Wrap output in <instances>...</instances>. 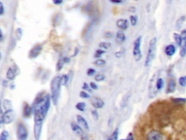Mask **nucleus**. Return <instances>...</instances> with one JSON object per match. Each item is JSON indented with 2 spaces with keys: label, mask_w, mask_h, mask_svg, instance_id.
Returning a JSON list of instances; mask_svg holds the SVG:
<instances>
[{
  "label": "nucleus",
  "mask_w": 186,
  "mask_h": 140,
  "mask_svg": "<svg viewBox=\"0 0 186 140\" xmlns=\"http://www.w3.org/2000/svg\"><path fill=\"white\" fill-rule=\"evenodd\" d=\"M43 122H34L33 126V136L35 140L40 139L41 131H42Z\"/></svg>",
  "instance_id": "obj_10"
},
{
  "label": "nucleus",
  "mask_w": 186,
  "mask_h": 140,
  "mask_svg": "<svg viewBox=\"0 0 186 140\" xmlns=\"http://www.w3.org/2000/svg\"><path fill=\"white\" fill-rule=\"evenodd\" d=\"M126 140H134V136H133V134H132V133H131V132L129 133L127 137H126Z\"/></svg>",
  "instance_id": "obj_43"
},
{
  "label": "nucleus",
  "mask_w": 186,
  "mask_h": 140,
  "mask_svg": "<svg viewBox=\"0 0 186 140\" xmlns=\"http://www.w3.org/2000/svg\"><path fill=\"white\" fill-rule=\"evenodd\" d=\"M178 83L181 87H186V75L182 76L178 79Z\"/></svg>",
  "instance_id": "obj_30"
},
{
  "label": "nucleus",
  "mask_w": 186,
  "mask_h": 140,
  "mask_svg": "<svg viewBox=\"0 0 186 140\" xmlns=\"http://www.w3.org/2000/svg\"><path fill=\"white\" fill-rule=\"evenodd\" d=\"M42 45L41 44H37L31 48V50L29 51V57L31 59L36 58L38 57L40 54L41 50H42Z\"/></svg>",
  "instance_id": "obj_9"
},
{
  "label": "nucleus",
  "mask_w": 186,
  "mask_h": 140,
  "mask_svg": "<svg viewBox=\"0 0 186 140\" xmlns=\"http://www.w3.org/2000/svg\"><path fill=\"white\" fill-rule=\"evenodd\" d=\"M141 42L142 36L138 37L134 41L133 44V56L136 62H139L142 58V52H141Z\"/></svg>",
  "instance_id": "obj_4"
},
{
  "label": "nucleus",
  "mask_w": 186,
  "mask_h": 140,
  "mask_svg": "<svg viewBox=\"0 0 186 140\" xmlns=\"http://www.w3.org/2000/svg\"><path fill=\"white\" fill-rule=\"evenodd\" d=\"M71 129H72V131L74 132L76 134H77L78 136H79V137H82L84 134V130L81 126L79 125L78 123H74V122H72V123H71Z\"/></svg>",
  "instance_id": "obj_12"
},
{
  "label": "nucleus",
  "mask_w": 186,
  "mask_h": 140,
  "mask_svg": "<svg viewBox=\"0 0 186 140\" xmlns=\"http://www.w3.org/2000/svg\"><path fill=\"white\" fill-rule=\"evenodd\" d=\"M122 55H123V52H122V51H118V52L115 53V56L116 58H121V57L122 56Z\"/></svg>",
  "instance_id": "obj_44"
},
{
  "label": "nucleus",
  "mask_w": 186,
  "mask_h": 140,
  "mask_svg": "<svg viewBox=\"0 0 186 140\" xmlns=\"http://www.w3.org/2000/svg\"><path fill=\"white\" fill-rule=\"evenodd\" d=\"M185 15H182L177 20V21H176L175 23V27L176 29H177V30H180L182 29V27H183V23L185 22Z\"/></svg>",
  "instance_id": "obj_19"
},
{
  "label": "nucleus",
  "mask_w": 186,
  "mask_h": 140,
  "mask_svg": "<svg viewBox=\"0 0 186 140\" xmlns=\"http://www.w3.org/2000/svg\"><path fill=\"white\" fill-rule=\"evenodd\" d=\"M164 53L167 56H173L176 53V47L173 44L167 45L164 49Z\"/></svg>",
  "instance_id": "obj_14"
},
{
  "label": "nucleus",
  "mask_w": 186,
  "mask_h": 140,
  "mask_svg": "<svg viewBox=\"0 0 186 140\" xmlns=\"http://www.w3.org/2000/svg\"><path fill=\"white\" fill-rule=\"evenodd\" d=\"M110 2H111L113 4H122L123 2V1H122V0H110Z\"/></svg>",
  "instance_id": "obj_45"
},
{
  "label": "nucleus",
  "mask_w": 186,
  "mask_h": 140,
  "mask_svg": "<svg viewBox=\"0 0 186 140\" xmlns=\"http://www.w3.org/2000/svg\"><path fill=\"white\" fill-rule=\"evenodd\" d=\"M130 18V23H131L132 26H135L136 24H137V22H138L137 15H131Z\"/></svg>",
  "instance_id": "obj_36"
},
{
  "label": "nucleus",
  "mask_w": 186,
  "mask_h": 140,
  "mask_svg": "<svg viewBox=\"0 0 186 140\" xmlns=\"http://www.w3.org/2000/svg\"><path fill=\"white\" fill-rule=\"evenodd\" d=\"M81 140H89V138H88L87 136V135L84 134V135H83V136H82V137H81Z\"/></svg>",
  "instance_id": "obj_49"
},
{
  "label": "nucleus",
  "mask_w": 186,
  "mask_h": 140,
  "mask_svg": "<svg viewBox=\"0 0 186 140\" xmlns=\"http://www.w3.org/2000/svg\"><path fill=\"white\" fill-rule=\"evenodd\" d=\"M173 37H174V39H175V42H176V44H177V45H178V46H180L181 40H182L181 34H177V33H174Z\"/></svg>",
  "instance_id": "obj_26"
},
{
  "label": "nucleus",
  "mask_w": 186,
  "mask_h": 140,
  "mask_svg": "<svg viewBox=\"0 0 186 140\" xmlns=\"http://www.w3.org/2000/svg\"><path fill=\"white\" fill-rule=\"evenodd\" d=\"M91 114H92L93 119H94L95 121H98V120L99 119V114H98V111H97L96 110H92V111H91Z\"/></svg>",
  "instance_id": "obj_37"
},
{
  "label": "nucleus",
  "mask_w": 186,
  "mask_h": 140,
  "mask_svg": "<svg viewBox=\"0 0 186 140\" xmlns=\"http://www.w3.org/2000/svg\"><path fill=\"white\" fill-rule=\"evenodd\" d=\"M128 10H129V12H130V13H134V12L136 11V8L132 6V7H130V8L128 9Z\"/></svg>",
  "instance_id": "obj_47"
},
{
  "label": "nucleus",
  "mask_w": 186,
  "mask_h": 140,
  "mask_svg": "<svg viewBox=\"0 0 186 140\" xmlns=\"http://www.w3.org/2000/svg\"><path fill=\"white\" fill-rule=\"evenodd\" d=\"M181 44L180 48V55L182 58L185 57L186 56V29H183L181 32Z\"/></svg>",
  "instance_id": "obj_8"
},
{
  "label": "nucleus",
  "mask_w": 186,
  "mask_h": 140,
  "mask_svg": "<svg viewBox=\"0 0 186 140\" xmlns=\"http://www.w3.org/2000/svg\"><path fill=\"white\" fill-rule=\"evenodd\" d=\"M17 137L18 140H27L29 133L25 126L22 123H19L17 126Z\"/></svg>",
  "instance_id": "obj_6"
},
{
  "label": "nucleus",
  "mask_w": 186,
  "mask_h": 140,
  "mask_svg": "<svg viewBox=\"0 0 186 140\" xmlns=\"http://www.w3.org/2000/svg\"><path fill=\"white\" fill-rule=\"evenodd\" d=\"M78 52H79V49L78 48H75V51H74V54L73 55V56H76L77 55V53H78Z\"/></svg>",
  "instance_id": "obj_52"
},
{
  "label": "nucleus",
  "mask_w": 186,
  "mask_h": 140,
  "mask_svg": "<svg viewBox=\"0 0 186 140\" xmlns=\"http://www.w3.org/2000/svg\"><path fill=\"white\" fill-rule=\"evenodd\" d=\"M92 140H94V139H92Z\"/></svg>",
  "instance_id": "obj_55"
},
{
  "label": "nucleus",
  "mask_w": 186,
  "mask_h": 140,
  "mask_svg": "<svg viewBox=\"0 0 186 140\" xmlns=\"http://www.w3.org/2000/svg\"><path fill=\"white\" fill-rule=\"evenodd\" d=\"M95 72H96L95 70H94V69L92 68H89L87 71V74L89 77H91L94 75V74H95Z\"/></svg>",
  "instance_id": "obj_40"
},
{
  "label": "nucleus",
  "mask_w": 186,
  "mask_h": 140,
  "mask_svg": "<svg viewBox=\"0 0 186 140\" xmlns=\"http://www.w3.org/2000/svg\"><path fill=\"white\" fill-rule=\"evenodd\" d=\"M82 88H83V90H86V91H87V92L92 91V89H91L90 85H88L87 83V82H84V83H83Z\"/></svg>",
  "instance_id": "obj_38"
},
{
  "label": "nucleus",
  "mask_w": 186,
  "mask_h": 140,
  "mask_svg": "<svg viewBox=\"0 0 186 140\" xmlns=\"http://www.w3.org/2000/svg\"><path fill=\"white\" fill-rule=\"evenodd\" d=\"M176 89V82L174 79H171L169 80L167 84V88L166 90V93L167 94H172V93L175 92Z\"/></svg>",
  "instance_id": "obj_17"
},
{
  "label": "nucleus",
  "mask_w": 186,
  "mask_h": 140,
  "mask_svg": "<svg viewBox=\"0 0 186 140\" xmlns=\"http://www.w3.org/2000/svg\"><path fill=\"white\" fill-rule=\"evenodd\" d=\"M79 96L81 98H90V94H87V92H85V91H81L79 93Z\"/></svg>",
  "instance_id": "obj_39"
},
{
  "label": "nucleus",
  "mask_w": 186,
  "mask_h": 140,
  "mask_svg": "<svg viewBox=\"0 0 186 140\" xmlns=\"http://www.w3.org/2000/svg\"><path fill=\"white\" fill-rule=\"evenodd\" d=\"M33 112V108L29 104L25 103V105L23 106V115L25 118H29L31 117V114Z\"/></svg>",
  "instance_id": "obj_15"
},
{
  "label": "nucleus",
  "mask_w": 186,
  "mask_h": 140,
  "mask_svg": "<svg viewBox=\"0 0 186 140\" xmlns=\"http://www.w3.org/2000/svg\"><path fill=\"white\" fill-rule=\"evenodd\" d=\"M116 39H117V41H118L119 42H123L125 41V39H126L125 34H124L122 31H117V33H116Z\"/></svg>",
  "instance_id": "obj_21"
},
{
  "label": "nucleus",
  "mask_w": 186,
  "mask_h": 140,
  "mask_svg": "<svg viewBox=\"0 0 186 140\" xmlns=\"http://www.w3.org/2000/svg\"><path fill=\"white\" fill-rule=\"evenodd\" d=\"M15 118V113L13 110H6L4 113L2 114L1 116V123L8 125L13 123Z\"/></svg>",
  "instance_id": "obj_5"
},
{
  "label": "nucleus",
  "mask_w": 186,
  "mask_h": 140,
  "mask_svg": "<svg viewBox=\"0 0 186 140\" xmlns=\"http://www.w3.org/2000/svg\"><path fill=\"white\" fill-rule=\"evenodd\" d=\"M4 13H5V7L3 3L0 2V15H3Z\"/></svg>",
  "instance_id": "obj_41"
},
{
  "label": "nucleus",
  "mask_w": 186,
  "mask_h": 140,
  "mask_svg": "<svg viewBox=\"0 0 186 140\" xmlns=\"http://www.w3.org/2000/svg\"><path fill=\"white\" fill-rule=\"evenodd\" d=\"M63 60H64L65 64H66V63H68L69 62H70V58H68V57H63Z\"/></svg>",
  "instance_id": "obj_50"
},
{
  "label": "nucleus",
  "mask_w": 186,
  "mask_h": 140,
  "mask_svg": "<svg viewBox=\"0 0 186 140\" xmlns=\"http://www.w3.org/2000/svg\"><path fill=\"white\" fill-rule=\"evenodd\" d=\"M99 47H100V48L107 50V49L110 48V47H111V43L109 42H102L99 44Z\"/></svg>",
  "instance_id": "obj_29"
},
{
  "label": "nucleus",
  "mask_w": 186,
  "mask_h": 140,
  "mask_svg": "<svg viewBox=\"0 0 186 140\" xmlns=\"http://www.w3.org/2000/svg\"><path fill=\"white\" fill-rule=\"evenodd\" d=\"M172 101L175 104H184L186 102V98H172Z\"/></svg>",
  "instance_id": "obj_34"
},
{
  "label": "nucleus",
  "mask_w": 186,
  "mask_h": 140,
  "mask_svg": "<svg viewBox=\"0 0 186 140\" xmlns=\"http://www.w3.org/2000/svg\"><path fill=\"white\" fill-rule=\"evenodd\" d=\"M51 96L48 94H39L33 102L32 108L34 122H43L46 118L51 104Z\"/></svg>",
  "instance_id": "obj_1"
},
{
  "label": "nucleus",
  "mask_w": 186,
  "mask_h": 140,
  "mask_svg": "<svg viewBox=\"0 0 186 140\" xmlns=\"http://www.w3.org/2000/svg\"><path fill=\"white\" fill-rule=\"evenodd\" d=\"M76 108L81 112H84L85 110V108H86V104L82 102H78V103L76 104Z\"/></svg>",
  "instance_id": "obj_28"
},
{
  "label": "nucleus",
  "mask_w": 186,
  "mask_h": 140,
  "mask_svg": "<svg viewBox=\"0 0 186 140\" xmlns=\"http://www.w3.org/2000/svg\"><path fill=\"white\" fill-rule=\"evenodd\" d=\"M112 37L111 32H106V34H105V37H106V38H110V37Z\"/></svg>",
  "instance_id": "obj_48"
},
{
  "label": "nucleus",
  "mask_w": 186,
  "mask_h": 140,
  "mask_svg": "<svg viewBox=\"0 0 186 140\" xmlns=\"http://www.w3.org/2000/svg\"><path fill=\"white\" fill-rule=\"evenodd\" d=\"M3 107L6 110H11L12 107V102L10 101L9 99H5L3 101Z\"/></svg>",
  "instance_id": "obj_27"
},
{
  "label": "nucleus",
  "mask_w": 186,
  "mask_h": 140,
  "mask_svg": "<svg viewBox=\"0 0 186 140\" xmlns=\"http://www.w3.org/2000/svg\"><path fill=\"white\" fill-rule=\"evenodd\" d=\"M64 64H65V62H64V60H63V58H59V60L58 61V62H57V64H56V70L60 71L63 69Z\"/></svg>",
  "instance_id": "obj_24"
},
{
  "label": "nucleus",
  "mask_w": 186,
  "mask_h": 140,
  "mask_svg": "<svg viewBox=\"0 0 186 140\" xmlns=\"http://www.w3.org/2000/svg\"><path fill=\"white\" fill-rule=\"evenodd\" d=\"M60 76H55L52 78L50 82V90H51V98L54 105H57L58 102L59 96L60 92Z\"/></svg>",
  "instance_id": "obj_2"
},
{
  "label": "nucleus",
  "mask_w": 186,
  "mask_h": 140,
  "mask_svg": "<svg viewBox=\"0 0 186 140\" xmlns=\"http://www.w3.org/2000/svg\"><path fill=\"white\" fill-rule=\"evenodd\" d=\"M15 75H16V74H15L14 69L13 67H9L7 71V74H6V78H7V80L12 81L15 78Z\"/></svg>",
  "instance_id": "obj_18"
},
{
  "label": "nucleus",
  "mask_w": 186,
  "mask_h": 140,
  "mask_svg": "<svg viewBox=\"0 0 186 140\" xmlns=\"http://www.w3.org/2000/svg\"><path fill=\"white\" fill-rule=\"evenodd\" d=\"M68 80H69V78L67 74H63V75L61 76L60 79L61 86H66L67 83H68Z\"/></svg>",
  "instance_id": "obj_22"
},
{
  "label": "nucleus",
  "mask_w": 186,
  "mask_h": 140,
  "mask_svg": "<svg viewBox=\"0 0 186 140\" xmlns=\"http://www.w3.org/2000/svg\"><path fill=\"white\" fill-rule=\"evenodd\" d=\"M146 140H163V135L158 130H151L146 135Z\"/></svg>",
  "instance_id": "obj_7"
},
{
  "label": "nucleus",
  "mask_w": 186,
  "mask_h": 140,
  "mask_svg": "<svg viewBox=\"0 0 186 140\" xmlns=\"http://www.w3.org/2000/svg\"><path fill=\"white\" fill-rule=\"evenodd\" d=\"M91 104L95 109H101L105 105L104 102L101 98L98 97H93L91 99Z\"/></svg>",
  "instance_id": "obj_13"
},
{
  "label": "nucleus",
  "mask_w": 186,
  "mask_h": 140,
  "mask_svg": "<svg viewBox=\"0 0 186 140\" xmlns=\"http://www.w3.org/2000/svg\"><path fill=\"white\" fill-rule=\"evenodd\" d=\"M116 26L121 30H126L129 26L128 20L126 19H118L116 22Z\"/></svg>",
  "instance_id": "obj_16"
},
{
  "label": "nucleus",
  "mask_w": 186,
  "mask_h": 140,
  "mask_svg": "<svg viewBox=\"0 0 186 140\" xmlns=\"http://www.w3.org/2000/svg\"><path fill=\"white\" fill-rule=\"evenodd\" d=\"M120 140H126V139H120Z\"/></svg>",
  "instance_id": "obj_54"
},
{
  "label": "nucleus",
  "mask_w": 186,
  "mask_h": 140,
  "mask_svg": "<svg viewBox=\"0 0 186 140\" xmlns=\"http://www.w3.org/2000/svg\"><path fill=\"white\" fill-rule=\"evenodd\" d=\"M76 120L77 123H78L83 129L85 130V131H89V130H90V126H89L87 121H86V119H85L83 116L78 115L76 116Z\"/></svg>",
  "instance_id": "obj_11"
},
{
  "label": "nucleus",
  "mask_w": 186,
  "mask_h": 140,
  "mask_svg": "<svg viewBox=\"0 0 186 140\" xmlns=\"http://www.w3.org/2000/svg\"><path fill=\"white\" fill-rule=\"evenodd\" d=\"M156 44H157V39L156 37L152 38L149 42V45H148V53L146 58L145 61V66L148 67L152 64L153 59L155 58L156 52Z\"/></svg>",
  "instance_id": "obj_3"
},
{
  "label": "nucleus",
  "mask_w": 186,
  "mask_h": 140,
  "mask_svg": "<svg viewBox=\"0 0 186 140\" xmlns=\"http://www.w3.org/2000/svg\"><path fill=\"white\" fill-rule=\"evenodd\" d=\"M53 3L56 5H59L63 3V1L62 0H54V1H53Z\"/></svg>",
  "instance_id": "obj_46"
},
{
  "label": "nucleus",
  "mask_w": 186,
  "mask_h": 140,
  "mask_svg": "<svg viewBox=\"0 0 186 140\" xmlns=\"http://www.w3.org/2000/svg\"><path fill=\"white\" fill-rule=\"evenodd\" d=\"M164 81L163 79L161 78H159L156 80V83H155L156 90H157V91L161 90L164 87Z\"/></svg>",
  "instance_id": "obj_20"
},
{
  "label": "nucleus",
  "mask_w": 186,
  "mask_h": 140,
  "mask_svg": "<svg viewBox=\"0 0 186 140\" xmlns=\"http://www.w3.org/2000/svg\"><path fill=\"white\" fill-rule=\"evenodd\" d=\"M9 138V132L6 130H4L1 132L0 134V140H7Z\"/></svg>",
  "instance_id": "obj_31"
},
{
  "label": "nucleus",
  "mask_w": 186,
  "mask_h": 140,
  "mask_svg": "<svg viewBox=\"0 0 186 140\" xmlns=\"http://www.w3.org/2000/svg\"><path fill=\"white\" fill-rule=\"evenodd\" d=\"M90 86L91 89H92V90H96L98 89V86H97L96 83H95V82H90Z\"/></svg>",
  "instance_id": "obj_42"
},
{
  "label": "nucleus",
  "mask_w": 186,
  "mask_h": 140,
  "mask_svg": "<svg viewBox=\"0 0 186 140\" xmlns=\"http://www.w3.org/2000/svg\"><path fill=\"white\" fill-rule=\"evenodd\" d=\"M106 61L101 58L97 59L95 62H94L95 66H98V67H103V66H104L105 65H106Z\"/></svg>",
  "instance_id": "obj_25"
},
{
  "label": "nucleus",
  "mask_w": 186,
  "mask_h": 140,
  "mask_svg": "<svg viewBox=\"0 0 186 140\" xmlns=\"http://www.w3.org/2000/svg\"><path fill=\"white\" fill-rule=\"evenodd\" d=\"M105 53H106V51H105L104 50H102V49H99V50H97L95 51V53L94 57L95 58L100 59Z\"/></svg>",
  "instance_id": "obj_32"
},
{
  "label": "nucleus",
  "mask_w": 186,
  "mask_h": 140,
  "mask_svg": "<svg viewBox=\"0 0 186 140\" xmlns=\"http://www.w3.org/2000/svg\"><path fill=\"white\" fill-rule=\"evenodd\" d=\"M118 129H116L113 131V133L110 134L109 137L108 138L107 140H118Z\"/></svg>",
  "instance_id": "obj_23"
},
{
  "label": "nucleus",
  "mask_w": 186,
  "mask_h": 140,
  "mask_svg": "<svg viewBox=\"0 0 186 140\" xmlns=\"http://www.w3.org/2000/svg\"><path fill=\"white\" fill-rule=\"evenodd\" d=\"M3 85L4 86H7V81H5V80H3Z\"/></svg>",
  "instance_id": "obj_53"
},
{
  "label": "nucleus",
  "mask_w": 186,
  "mask_h": 140,
  "mask_svg": "<svg viewBox=\"0 0 186 140\" xmlns=\"http://www.w3.org/2000/svg\"><path fill=\"white\" fill-rule=\"evenodd\" d=\"M105 80V75L103 74H98L95 76V80L97 82H101Z\"/></svg>",
  "instance_id": "obj_35"
},
{
  "label": "nucleus",
  "mask_w": 186,
  "mask_h": 140,
  "mask_svg": "<svg viewBox=\"0 0 186 140\" xmlns=\"http://www.w3.org/2000/svg\"><path fill=\"white\" fill-rule=\"evenodd\" d=\"M15 37H16V39L17 40H21V39L22 38L23 36V31L21 28H17L16 30H15Z\"/></svg>",
  "instance_id": "obj_33"
},
{
  "label": "nucleus",
  "mask_w": 186,
  "mask_h": 140,
  "mask_svg": "<svg viewBox=\"0 0 186 140\" xmlns=\"http://www.w3.org/2000/svg\"><path fill=\"white\" fill-rule=\"evenodd\" d=\"M4 35H3V33H2V31H0V41L1 42H2L3 41V38H4Z\"/></svg>",
  "instance_id": "obj_51"
}]
</instances>
